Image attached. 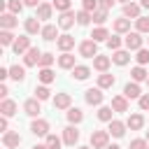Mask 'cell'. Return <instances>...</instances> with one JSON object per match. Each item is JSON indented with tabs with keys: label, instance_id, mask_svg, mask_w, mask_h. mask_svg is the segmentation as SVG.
Listing matches in <instances>:
<instances>
[{
	"label": "cell",
	"instance_id": "obj_1",
	"mask_svg": "<svg viewBox=\"0 0 149 149\" xmlns=\"http://www.w3.org/2000/svg\"><path fill=\"white\" fill-rule=\"evenodd\" d=\"M109 144V130H93L91 133V147L93 149H105Z\"/></svg>",
	"mask_w": 149,
	"mask_h": 149
},
{
	"label": "cell",
	"instance_id": "obj_2",
	"mask_svg": "<svg viewBox=\"0 0 149 149\" xmlns=\"http://www.w3.org/2000/svg\"><path fill=\"white\" fill-rule=\"evenodd\" d=\"M123 42H126V49L128 51H140L142 49V33H137V30L135 33H128Z\"/></svg>",
	"mask_w": 149,
	"mask_h": 149
},
{
	"label": "cell",
	"instance_id": "obj_3",
	"mask_svg": "<svg viewBox=\"0 0 149 149\" xmlns=\"http://www.w3.org/2000/svg\"><path fill=\"white\" fill-rule=\"evenodd\" d=\"M79 54H81L84 58H95V56H98V42L84 40V42L79 44Z\"/></svg>",
	"mask_w": 149,
	"mask_h": 149
},
{
	"label": "cell",
	"instance_id": "obj_4",
	"mask_svg": "<svg viewBox=\"0 0 149 149\" xmlns=\"http://www.w3.org/2000/svg\"><path fill=\"white\" fill-rule=\"evenodd\" d=\"M0 26H2V30H12V28H16V26H19L16 14H12V12H2V14H0Z\"/></svg>",
	"mask_w": 149,
	"mask_h": 149
},
{
	"label": "cell",
	"instance_id": "obj_5",
	"mask_svg": "<svg viewBox=\"0 0 149 149\" xmlns=\"http://www.w3.org/2000/svg\"><path fill=\"white\" fill-rule=\"evenodd\" d=\"M2 144H5V149H14L21 144V135L14 130H7V133H2Z\"/></svg>",
	"mask_w": 149,
	"mask_h": 149
},
{
	"label": "cell",
	"instance_id": "obj_6",
	"mask_svg": "<svg viewBox=\"0 0 149 149\" xmlns=\"http://www.w3.org/2000/svg\"><path fill=\"white\" fill-rule=\"evenodd\" d=\"M28 49H30V37H28V35H21V37H16V42H14L12 51H14L16 56H21V54H26Z\"/></svg>",
	"mask_w": 149,
	"mask_h": 149
},
{
	"label": "cell",
	"instance_id": "obj_7",
	"mask_svg": "<svg viewBox=\"0 0 149 149\" xmlns=\"http://www.w3.org/2000/svg\"><path fill=\"white\" fill-rule=\"evenodd\" d=\"M102 88H88L86 93H84V100L88 102V105H102Z\"/></svg>",
	"mask_w": 149,
	"mask_h": 149
},
{
	"label": "cell",
	"instance_id": "obj_8",
	"mask_svg": "<svg viewBox=\"0 0 149 149\" xmlns=\"http://www.w3.org/2000/svg\"><path fill=\"white\" fill-rule=\"evenodd\" d=\"M77 140H79V130H77L74 126L63 128V142H65L68 147H74V144H77Z\"/></svg>",
	"mask_w": 149,
	"mask_h": 149
},
{
	"label": "cell",
	"instance_id": "obj_9",
	"mask_svg": "<svg viewBox=\"0 0 149 149\" xmlns=\"http://www.w3.org/2000/svg\"><path fill=\"white\" fill-rule=\"evenodd\" d=\"M40 58H42V54H40V49L37 47H30L28 51H26V56H23V63L30 68V65H40Z\"/></svg>",
	"mask_w": 149,
	"mask_h": 149
},
{
	"label": "cell",
	"instance_id": "obj_10",
	"mask_svg": "<svg viewBox=\"0 0 149 149\" xmlns=\"http://www.w3.org/2000/svg\"><path fill=\"white\" fill-rule=\"evenodd\" d=\"M74 21H77V14H74V12H63V14H61V19H58V28L68 30V28H72V26H74Z\"/></svg>",
	"mask_w": 149,
	"mask_h": 149
},
{
	"label": "cell",
	"instance_id": "obj_11",
	"mask_svg": "<svg viewBox=\"0 0 149 149\" xmlns=\"http://www.w3.org/2000/svg\"><path fill=\"white\" fill-rule=\"evenodd\" d=\"M26 35H37V33H42V28L44 26H40V19L37 16H30V19H26Z\"/></svg>",
	"mask_w": 149,
	"mask_h": 149
},
{
	"label": "cell",
	"instance_id": "obj_12",
	"mask_svg": "<svg viewBox=\"0 0 149 149\" xmlns=\"http://www.w3.org/2000/svg\"><path fill=\"white\" fill-rule=\"evenodd\" d=\"M30 130L35 133V135H49V121H44V119H35L33 123H30Z\"/></svg>",
	"mask_w": 149,
	"mask_h": 149
},
{
	"label": "cell",
	"instance_id": "obj_13",
	"mask_svg": "<svg viewBox=\"0 0 149 149\" xmlns=\"http://www.w3.org/2000/svg\"><path fill=\"white\" fill-rule=\"evenodd\" d=\"M70 102H72L70 93H56V98H54V107L56 109H70Z\"/></svg>",
	"mask_w": 149,
	"mask_h": 149
},
{
	"label": "cell",
	"instance_id": "obj_14",
	"mask_svg": "<svg viewBox=\"0 0 149 149\" xmlns=\"http://www.w3.org/2000/svg\"><path fill=\"white\" fill-rule=\"evenodd\" d=\"M23 109H26V114H28V116H37V114L42 112V107H40V100H37V98L26 100V102H23Z\"/></svg>",
	"mask_w": 149,
	"mask_h": 149
},
{
	"label": "cell",
	"instance_id": "obj_15",
	"mask_svg": "<svg viewBox=\"0 0 149 149\" xmlns=\"http://www.w3.org/2000/svg\"><path fill=\"white\" fill-rule=\"evenodd\" d=\"M126 123L123 121H119V119H112L109 121V135H114V137H123V133H126Z\"/></svg>",
	"mask_w": 149,
	"mask_h": 149
},
{
	"label": "cell",
	"instance_id": "obj_16",
	"mask_svg": "<svg viewBox=\"0 0 149 149\" xmlns=\"http://www.w3.org/2000/svg\"><path fill=\"white\" fill-rule=\"evenodd\" d=\"M56 44H58V49H61V51H63V54H65V51H70V49H72V47H74V37H72V35H68V33H65V35H61V37H58V40H56Z\"/></svg>",
	"mask_w": 149,
	"mask_h": 149
},
{
	"label": "cell",
	"instance_id": "obj_17",
	"mask_svg": "<svg viewBox=\"0 0 149 149\" xmlns=\"http://www.w3.org/2000/svg\"><path fill=\"white\" fill-rule=\"evenodd\" d=\"M58 68H63V70H72V68H74V54H70V51L61 54V56H58Z\"/></svg>",
	"mask_w": 149,
	"mask_h": 149
},
{
	"label": "cell",
	"instance_id": "obj_18",
	"mask_svg": "<svg viewBox=\"0 0 149 149\" xmlns=\"http://www.w3.org/2000/svg\"><path fill=\"white\" fill-rule=\"evenodd\" d=\"M123 95H126L128 100H133V98H137V100H140V95H142V91H140V86H137V81H133V84L128 81V84L123 86Z\"/></svg>",
	"mask_w": 149,
	"mask_h": 149
},
{
	"label": "cell",
	"instance_id": "obj_19",
	"mask_svg": "<svg viewBox=\"0 0 149 149\" xmlns=\"http://www.w3.org/2000/svg\"><path fill=\"white\" fill-rule=\"evenodd\" d=\"M0 112H2V116H14L16 114V102L14 100H9V98H5L2 102H0Z\"/></svg>",
	"mask_w": 149,
	"mask_h": 149
},
{
	"label": "cell",
	"instance_id": "obj_20",
	"mask_svg": "<svg viewBox=\"0 0 149 149\" xmlns=\"http://www.w3.org/2000/svg\"><path fill=\"white\" fill-rule=\"evenodd\" d=\"M112 109L114 112H128V98L126 95H114L112 98Z\"/></svg>",
	"mask_w": 149,
	"mask_h": 149
},
{
	"label": "cell",
	"instance_id": "obj_21",
	"mask_svg": "<svg viewBox=\"0 0 149 149\" xmlns=\"http://www.w3.org/2000/svg\"><path fill=\"white\" fill-rule=\"evenodd\" d=\"M123 16H126V19H140V5H137V2L123 5Z\"/></svg>",
	"mask_w": 149,
	"mask_h": 149
},
{
	"label": "cell",
	"instance_id": "obj_22",
	"mask_svg": "<svg viewBox=\"0 0 149 149\" xmlns=\"http://www.w3.org/2000/svg\"><path fill=\"white\" fill-rule=\"evenodd\" d=\"M109 63H112V58H109V56H95V58H93V68H95L98 72H107Z\"/></svg>",
	"mask_w": 149,
	"mask_h": 149
},
{
	"label": "cell",
	"instance_id": "obj_23",
	"mask_svg": "<svg viewBox=\"0 0 149 149\" xmlns=\"http://www.w3.org/2000/svg\"><path fill=\"white\" fill-rule=\"evenodd\" d=\"M114 74H109V72H102V74H98V88H112L114 86Z\"/></svg>",
	"mask_w": 149,
	"mask_h": 149
},
{
	"label": "cell",
	"instance_id": "obj_24",
	"mask_svg": "<svg viewBox=\"0 0 149 149\" xmlns=\"http://www.w3.org/2000/svg\"><path fill=\"white\" fill-rule=\"evenodd\" d=\"M126 126H128L130 130H140V128L144 126V116H142V114H130L128 121H126Z\"/></svg>",
	"mask_w": 149,
	"mask_h": 149
},
{
	"label": "cell",
	"instance_id": "obj_25",
	"mask_svg": "<svg viewBox=\"0 0 149 149\" xmlns=\"http://www.w3.org/2000/svg\"><path fill=\"white\" fill-rule=\"evenodd\" d=\"M40 35H42L47 42H54V40H58V37H61V35H58V30H56V26H51V23H49V26H44Z\"/></svg>",
	"mask_w": 149,
	"mask_h": 149
},
{
	"label": "cell",
	"instance_id": "obj_26",
	"mask_svg": "<svg viewBox=\"0 0 149 149\" xmlns=\"http://www.w3.org/2000/svg\"><path fill=\"white\" fill-rule=\"evenodd\" d=\"M88 74H91V68H86V65H74V68H72V77L79 79V81L88 79Z\"/></svg>",
	"mask_w": 149,
	"mask_h": 149
},
{
	"label": "cell",
	"instance_id": "obj_27",
	"mask_svg": "<svg viewBox=\"0 0 149 149\" xmlns=\"http://www.w3.org/2000/svg\"><path fill=\"white\" fill-rule=\"evenodd\" d=\"M51 14H54V5H49V2H42L40 7H37V19H51Z\"/></svg>",
	"mask_w": 149,
	"mask_h": 149
},
{
	"label": "cell",
	"instance_id": "obj_28",
	"mask_svg": "<svg viewBox=\"0 0 149 149\" xmlns=\"http://www.w3.org/2000/svg\"><path fill=\"white\" fill-rule=\"evenodd\" d=\"M114 30L116 33H130V19H126V16H121V19H116L114 21Z\"/></svg>",
	"mask_w": 149,
	"mask_h": 149
},
{
	"label": "cell",
	"instance_id": "obj_29",
	"mask_svg": "<svg viewBox=\"0 0 149 149\" xmlns=\"http://www.w3.org/2000/svg\"><path fill=\"white\" fill-rule=\"evenodd\" d=\"M91 40H93V42H107V40H109V33H107V28L98 26V28L91 33Z\"/></svg>",
	"mask_w": 149,
	"mask_h": 149
},
{
	"label": "cell",
	"instance_id": "obj_30",
	"mask_svg": "<svg viewBox=\"0 0 149 149\" xmlns=\"http://www.w3.org/2000/svg\"><path fill=\"white\" fill-rule=\"evenodd\" d=\"M68 121H70V123H81V121H84V112H81L79 107H70V109H68Z\"/></svg>",
	"mask_w": 149,
	"mask_h": 149
},
{
	"label": "cell",
	"instance_id": "obj_31",
	"mask_svg": "<svg viewBox=\"0 0 149 149\" xmlns=\"http://www.w3.org/2000/svg\"><path fill=\"white\" fill-rule=\"evenodd\" d=\"M112 61H114L116 65H126V63L130 61V51H123V49H119V51H114Z\"/></svg>",
	"mask_w": 149,
	"mask_h": 149
},
{
	"label": "cell",
	"instance_id": "obj_32",
	"mask_svg": "<svg viewBox=\"0 0 149 149\" xmlns=\"http://www.w3.org/2000/svg\"><path fill=\"white\" fill-rule=\"evenodd\" d=\"M56 79V74H54V70L51 68H40V81L47 86V84H51Z\"/></svg>",
	"mask_w": 149,
	"mask_h": 149
},
{
	"label": "cell",
	"instance_id": "obj_33",
	"mask_svg": "<svg viewBox=\"0 0 149 149\" xmlns=\"http://www.w3.org/2000/svg\"><path fill=\"white\" fill-rule=\"evenodd\" d=\"M16 37L12 35V30H0V44L2 47H14Z\"/></svg>",
	"mask_w": 149,
	"mask_h": 149
},
{
	"label": "cell",
	"instance_id": "obj_34",
	"mask_svg": "<svg viewBox=\"0 0 149 149\" xmlns=\"http://www.w3.org/2000/svg\"><path fill=\"white\" fill-rule=\"evenodd\" d=\"M9 77H12L14 81H23V79H26V70H23L21 65H12V68H9Z\"/></svg>",
	"mask_w": 149,
	"mask_h": 149
},
{
	"label": "cell",
	"instance_id": "obj_35",
	"mask_svg": "<svg viewBox=\"0 0 149 149\" xmlns=\"http://www.w3.org/2000/svg\"><path fill=\"white\" fill-rule=\"evenodd\" d=\"M130 77H133V81H144V79H149V74H147V70H144L142 65L133 68V70H130Z\"/></svg>",
	"mask_w": 149,
	"mask_h": 149
},
{
	"label": "cell",
	"instance_id": "obj_36",
	"mask_svg": "<svg viewBox=\"0 0 149 149\" xmlns=\"http://www.w3.org/2000/svg\"><path fill=\"white\" fill-rule=\"evenodd\" d=\"M91 21H93V14L91 12H86V9H79L77 12V23L79 26H88Z\"/></svg>",
	"mask_w": 149,
	"mask_h": 149
},
{
	"label": "cell",
	"instance_id": "obj_37",
	"mask_svg": "<svg viewBox=\"0 0 149 149\" xmlns=\"http://www.w3.org/2000/svg\"><path fill=\"white\" fill-rule=\"evenodd\" d=\"M49 149H61V144H63V140L58 137V135H54V133H49L47 135V142H44Z\"/></svg>",
	"mask_w": 149,
	"mask_h": 149
},
{
	"label": "cell",
	"instance_id": "obj_38",
	"mask_svg": "<svg viewBox=\"0 0 149 149\" xmlns=\"http://www.w3.org/2000/svg\"><path fill=\"white\" fill-rule=\"evenodd\" d=\"M112 114H114L112 107H105V105H102V107L98 109V119H100V121H107V123H109V121H112Z\"/></svg>",
	"mask_w": 149,
	"mask_h": 149
},
{
	"label": "cell",
	"instance_id": "obj_39",
	"mask_svg": "<svg viewBox=\"0 0 149 149\" xmlns=\"http://www.w3.org/2000/svg\"><path fill=\"white\" fill-rule=\"evenodd\" d=\"M26 5H23V0H7V9L12 12V14H21V9H23Z\"/></svg>",
	"mask_w": 149,
	"mask_h": 149
},
{
	"label": "cell",
	"instance_id": "obj_40",
	"mask_svg": "<svg viewBox=\"0 0 149 149\" xmlns=\"http://www.w3.org/2000/svg\"><path fill=\"white\" fill-rule=\"evenodd\" d=\"M135 28H137V33H149V16L135 19Z\"/></svg>",
	"mask_w": 149,
	"mask_h": 149
},
{
	"label": "cell",
	"instance_id": "obj_41",
	"mask_svg": "<svg viewBox=\"0 0 149 149\" xmlns=\"http://www.w3.org/2000/svg\"><path fill=\"white\" fill-rule=\"evenodd\" d=\"M49 95H51L49 86H44V84H42V86H37V88H35V98H37V100H47Z\"/></svg>",
	"mask_w": 149,
	"mask_h": 149
},
{
	"label": "cell",
	"instance_id": "obj_42",
	"mask_svg": "<svg viewBox=\"0 0 149 149\" xmlns=\"http://www.w3.org/2000/svg\"><path fill=\"white\" fill-rule=\"evenodd\" d=\"M81 9H86V12H95V9H100V2L98 0H81Z\"/></svg>",
	"mask_w": 149,
	"mask_h": 149
},
{
	"label": "cell",
	"instance_id": "obj_43",
	"mask_svg": "<svg viewBox=\"0 0 149 149\" xmlns=\"http://www.w3.org/2000/svg\"><path fill=\"white\" fill-rule=\"evenodd\" d=\"M93 21H95L98 26H102V23L107 21V9H95V12H93Z\"/></svg>",
	"mask_w": 149,
	"mask_h": 149
},
{
	"label": "cell",
	"instance_id": "obj_44",
	"mask_svg": "<svg viewBox=\"0 0 149 149\" xmlns=\"http://www.w3.org/2000/svg\"><path fill=\"white\" fill-rule=\"evenodd\" d=\"M51 5H54V9H58L61 14H63V12H70V0H54Z\"/></svg>",
	"mask_w": 149,
	"mask_h": 149
},
{
	"label": "cell",
	"instance_id": "obj_45",
	"mask_svg": "<svg viewBox=\"0 0 149 149\" xmlns=\"http://www.w3.org/2000/svg\"><path fill=\"white\" fill-rule=\"evenodd\" d=\"M135 58H137V63H140V65L149 63V49H144V47H142V49L137 51V56H135Z\"/></svg>",
	"mask_w": 149,
	"mask_h": 149
},
{
	"label": "cell",
	"instance_id": "obj_46",
	"mask_svg": "<svg viewBox=\"0 0 149 149\" xmlns=\"http://www.w3.org/2000/svg\"><path fill=\"white\" fill-rule=\"evenodd\" d=\"M107 47H109V49H114V51H119V47H121V37H116V35H109V40H107Z\"/></svg>",
	"mask_w": 149,
	"mask_h": 149
},
{
	"label": "cell",
	"instance_id": "obj_47",
	"mask_svg": "<svg viewBox=\"0 0 149 149\" xmlns=\"http://www.w3.org/2000/svg\"><path fill=\"white\" fill-rule=\"evenodd\" d=\"M51 63H54V54H42V58H40V68H51Z\"/></svg>",
	"mask_w": 149,
	"mask_h": 149
},
{
	"label": "cell",
	"instance_id": "obj_48",
	"mask_svg": "<svg viewBox=\"0 0 149 149\" xmlns=\"http://www.w3.org/2000/svg\"><path fill=\"white\" fill-rule=\"evenodd\" d=\"M130 149H149V142H147V140H142V137H137V140H133V142H130Z\"/></svg>",
	"mask_w": 149,
	"mask_h": 149
},
{
	"label": "cell",
	"instance_id": "obj_49",
	"mask_svg": "<svg viewBox=\"0 0 149 149\" xmlns=\"http://www.w3.org/2000/svg\"><path fill=\"white\" fill-rule=\"evenodd\" d=\"M140 109H149V93L140 95Z\"/></svg>",
	"mask_w": 149,
	"mask_h": 149
},
{
	"label": "cell",
	"instance_id": "obj_50",
	"mask_svg": "<svg viewBox=\"0 0 149 149\" xmlns=\"http://www.w3.org/2000/svg\"><path fill=\"white\" fill-rule=\"evenodd\" d=\"M98 2H100V9H109V7H114L116 0H98Z\"/></svg>",
	"mask_w": 149,
	"mask_h": 149
},
{
	"label": "cell",
	"instance_id": "obj_51",
	"mask_svg": "<svg viewBox=\"0 0 149 149\" xmlns=\"http://www.w3.org/2000/svg\"><path fill=\"white\" fill-rule=\"evenodd\" d=\"M23 5H26V7H40L42 2H40V0H23Z\"/></svg>",
	"mask_w": 149,
	"mask_h": 149
},
{
	"label": "cell",
	"instance_id": "obj_52",
	"mask_svg": "<svg viewBox=\"0 0 149 149\" xmlns=\"http://www.w3.org/2000/svg\"><path fill=\"white\" fill-rule=\"evenodd\" d=\"M7 77H9V70H7V68H0V79H2V81H5V79H7Z\"/></svg>",
	"mask_w": 149,
	"mask_h": 149
},
{
	"label": "cell",
	"instance_id": "obj_53",
	"mask_svg": "<svg viewBox=\"0 0 149 149\" xmlns=\"http://www.w3.org/2000/svg\"><path fill=\"white\" fill-rule=\"evenodd\" d=\"M7 93H9V88L5 84H0V98H7Z\"/></svg>",
	"mask_w": 149,
	"mask_h": 149
},
{
	"label": "cell",
	"instance_id": "obj_54",
	"mask_svg": "<svg viewBox=\"0 0 149 149\" xmlns=\"http://www.w3.org/2000/svg\"><path fill=\"white\" fill-rule=\"evenodd\" d=\"M0 130H2V133H7V116H2V119H0Z\"/></svg>",
	"mask_w": 149,
	"mask_h": 149
},
{
	"label": "cell",
	"instance_id": "obj_55",
	"mask_svg": "<svg viewBox=\"0 0 149 149\" xmlns=\"http://www.w3.org/2000/svg\"><path fill=\"white\" fill-rule=\"evenodd\" d=\"M140 7H144V9H149V0H140Z\"/></svg>",
	"mask_w": 149,
	"mask_h": 149
},
{
	"label": "cell",
	"instance_id": "obj_56",
	"mask_svg": "<svg viewBox=\"0 0 149 149\" xmlns=\"http://www.w3.org/2000/svg\"><path fill=\"white\" fill-rule=\"evenodd\" d=\"M105 149H121V147H119V144H107Z\"/></svg>",
	"mask_w": 149,
	"mask_h": 149
},
{
	"label": "cell",
	"instance_id": "obj_57",
	"mask_svg": "<svg viewBox=\"0 0 149 149\" xmlns=\"http://www.w3.org/2000/svg\"><path fill=\"white\" fill-rule=\"evenodd\" d=\"M33 149H49V147H47V144H35Z\"/></svg>",
	"mask_w": 149,
	"mask_h": 149
},
{
	"label": "cell",
	"instance_id": "obj_58",
	"mask_svg": "<svg viewBox=\"0 0 149 149\" xmlns=\"http://www.w3.org/2000/svg\"><path fill=\"white\" fill-rule=\"evenodd\" d=\"M119 2H123V5H128V2H130V0H119Z\"/></svg>",
	"mask_w": 149,
	"mask_h": 149
},
{
	"label": "cell",
	"instance_id": "obj_59",
	"mask_svg": "<svg viewBox=\"0 0 149 149\" xmlns=\"http://www.w3.org/2000/svg\"><path fill=\"white\" fill-rule=\"evenodd\" d=\"M77 149H93V147H77Z\"/></svg>",
	"mask_w": 149,
	"mask_h": 149
},
{
	"label": "cell",
	"instance_id": "obj_60",
	"mask_svg": "<svg viewBox=\"0 0 149 149\" xmlns=\"http://www.w3.org/2000/svg\"><path fill=\"white\" fill-rule=\"evenodd\" d=\"M147 142H149V133H147Z\"/></svg>",
	"mask_w": 149,
	"mask_h": 149
},
{
	"label": "cell",
	"instance_id": "obj_61",
	"mask_svg": "<svg viewBox=\"0 0 149 149\" xmlns=\"http://www.w3.org/2000/svg\"><path fill=\"white\" fill-rule=\"evenodd\" d=\"M147 84H149V79H147Z\"/></svg>",
	"mask_w": 149,
	"mask_h": 149
}]
</instances>
